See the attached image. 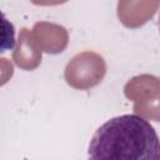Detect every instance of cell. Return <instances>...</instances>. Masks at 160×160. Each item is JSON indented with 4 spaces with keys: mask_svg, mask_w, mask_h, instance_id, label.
Instances as JSON below:
<instances>
[{
    "mask_svg": "<svg viewBox=\"0 0 160 160\" xmlns=\"http://www.w3.org/2000/svg\"><path fill=\"white\" fill-rule=\"evenodd\" d=\"M89 156L96 160H159L160 142L148 120L135 114L120 115L95 131Z\"/></svg>",
    "mask_w": 160,
    "mask_h": 160,
    "instance_id": "1",
    "label": "cell"
},
{
    "mask_svg": "<svg viewBox=\"0 0 160 160\" xmlns=\"http://www.w3.org/2000/svg\"><path fill=\"white\" fill-rule=\"evenodd\" d=\"M15 48V28L0 10V52L12 50Z\"/></svg>",
    "mask_w": 160,
    "mask_h": 160,
    "instance_id": "2",
    "label": "cell"
}]
</instances>
